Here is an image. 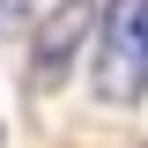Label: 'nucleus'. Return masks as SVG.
<instances>
[{
    "instance_id": "obj_2",
    "label": "nucleus",
    "mask_w": 148,
    "mask_h": 148,
    "mask_svg": "<svg viewBox=\"0 0 148 148\" xmlns=\"http://www.w3.org/2000/svg\"><path fill=\"white\" fill-rule=\"evenodd\" d=\"M89 30H96V8H89V0H59L52 15L37 22V37H30V82H37V89L67 82V67H74V52H82Z\"/></svg>"
},
{
    "instance_id": "obj_1",
    "label": "nucleus",
    "mask_w": 148,
    "mask_h": 148,
    "mask_svg": "<svg viewBox=\"0 0 148 148\" xmlns=\"http://www.w3.org/2000/svg\"><path fill=\"white\" fill-rule=\"evenodd\" d=\"M96 96L104 104L148 96V0H111L96 15Z\"/></svg>"
},
{
    "instance_id": "obj_3",
    "label": "nucleus",
    "mask_w": 148,
    "mask_h": 148,
    "mask_svg": "<svg viewBox=\"0 0 148 148\" xmlns=\"http://www.w3.org/2000/svg\"><path fill=\"white\" fill-rule=\"evenodd\" d=\"M22 15H30V0H0V30H22Z\"/></svg>"
}]
</instances>
